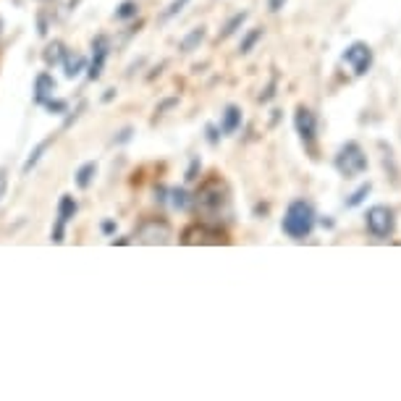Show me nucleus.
Segmentation results:
<instances>
[{
	"instance_id": "obj_2",
	"label": "nucleus",
	"mask_w": 401,
	"mask_h": 401,
	"mask_svg": "<svg viewBox=\"0 0 401 401\" xmlns=\"http://www.w3.org/2000/svg\"><path fill=\"white\" fill-rule=\"evenodd\" d=\"M283 234L294 241L307 239L312 229H315V210L309 205L307 199H294L286 213H283V223H281Z\"/></svg>"
},
{
	"instance_id": "obj_21",
	"label": "nucleus",
	"mask_w": 401,
	"mask_h": 401,
	"mask_svg": "<svg viewBox=\"0 0 401 401\" xmlns=\"http://www.w3.org/2000/svg\"><path fill=\"white\" fill-rule=\"evenodd\" d=\"M370 189H373V184H370V181H367V184H362V187H359L354 194H349V199H346V207L362 205V202H365V197L370 194Z\"/></svg>"
},
{
	"instance_id": "obj_15",
	"label": "nucleus",
	"mask_w": 401,
	"mask_h": 401,
	"mask_svg": "<svg viewBox=\"0 0 401 401\" xmlns=\"http://www.w3.org/2000/svg\"><path fill=\"white\" fill-rule=\"evenodd\" d=\"M63 55H66V48H63V43H58V40L45 48V63H48V66L63 63Z\"/></svg>"
},
{
	"instance_id": "obj_26",
	"label": "nucleus",
	"mask_w": 401,
	"mask_h": 401,
	"mask_svg": "<svg viewBox=\"0 0 401 401\" xmlns=\"http://www.w3.org/2000/svg\"><path fill=\"white\" fill-rule=\"evenodd\" d=\"M6 187H9V176H6V168H0V199L6 197Z\"/></svg>"
},
{
	"instance_id": "obj_3",
	"label": "nucleus",
	"mask_w": 401,
	"mask_h": 401,
	"mask_svg": "<svg viewBox=\"0 0 401 401\" xmlns=\"http://www.w3.org/2000/svg\"><path fill=\"white\" fill-rule=\"evenodd\" d=\"M333 165H336V171L341 173L344 179H354V176H362L367 171V155L357 142H346L339 150Z\"/></svg>"
},
{
	"instance_id": "obj_16",
	"label": "nucleus",
	"mask_w": 401,
	"mask_h": 401,
	"mask_svg": "<svg viewBox=\"0 0 401 401\" xmlns=\"http://www.w3.org/2000/svg\"><path fill=\"white\" fill-rule=\"evenodd\" d=\"M168 194H171V205L176 207V210H189V205H192V197H189L187 189H171Z\"/></svg>"
},
{
	"instance_id": "obj_4",
	"label": "nucleus",
	"mask_w": 401,
	"mask_h": 401,
	"mask_svg": "<svg viewBox=\"0 0 401 401\" xmlns=\"http://www.w3.org/2000/svg\"><path fill=\"white\" fill-rule=\"evenodd\" d=\"M173 231L163 218H147L134 231V241L139 244H171Z\"/></svg>"
},
{
	"instance_id": "obj_6",
	"label": "nucleus",
	"mask_w": 401,
	"mask_h": 401,
	"mask_svg": "<svg viewBox=\"0 0 401 401\" xmlns=\"http://www.w3.org/2000/svg\"><path fill=\"white\" fill-rule=\"evenodd\" d=\"M344 63L349 66L357 77H365L367 71L373 69V50L367 43H351L346 50H344Z\"/></svg>"
},
{
	"instance_id": "obj_25",
	"label": "nucleus",
	"mask_w": 401,
	"mask_h": 401,
	"mask_svg": "<svg viewBox=\"0 0 401 401\" xmlns=\"http://www.w3.org/2000/svg\"><path fill=\"white\" fill-rule=\"evenodd\" d=\"M199 168H202V165H199V160H192V165H189V171H187V181H194Z\"/></svg>"
},
{
	"instance_id": "obj_10",
	"label": "nucleus",
	"mask_w": 401,
	"mask_h": 401,
	"mask_svg": "<svg viewBox=\"0 0 401 401\" xmlns=\"http://www.w3.org/2000/svg\"><path fill=\"white\" fill-rule=\"evenodd\" d=\"M77 215V199L71 194H63L58 202V218H55V229H53V241L60 244L66 236V226L71 223V218Z\"/></svg>"
},
{
	"instance_id": "obj_29",
	"label": "nucleus",
	"mask_w": 401,
	"mask_h": 401,
	"mask_svg": "<svg viewBox=\"0 0 401 401\" xmlns=\"http://www.w3.org/2000/svg\"><path fill=\"white\" fill-rule=\"evenodd\" d=\"M128 137H131V128H123V131H121V137H119V142H126Z\"/></svg>"
},
{
	"instance_id": "obj_14",
	"label": "nucleus",
	"mask_w": 401,
	"mask_h": 401,
	"mask_svg": "<svg viewBox=\"0 0 401 401\" xmlns=\"http://www.w3.org/2000/svg\"><path fill=\"white\" fill-rule=\"evenodd\" d=\"M97 176V163H84L82 168L77 171V187L79 189H89V184Z\"/></svg>"
},
{
	"instance_id": "obj_23",
	"label": "nucleus",
	"mask_w": 401,
	"mask_h": 401,
	"mask_svg": "<svg viewBox=\"0 0 401 401\" xmlns=\"http://www.w3.org/2000/svg\"><path fill=\"white\" fill-rule=\"evenodd\" d=\"M187 3H189V0H173L171 6H168V9L163 11V16H160V18H163V21H168V18L176 16L179 11H184V6H187Z\"/></svg>"
},
{
	"instance_id": "obj_7",
	"label": "nucleus",
	"mask_w": 401,
	"mask_h": 401,
	"mask_svg": "<svg viewBox=\"0 0 401 401\" xmlns=\"http://www.w3.org/2000/svg\"><path fill=\"white\" fill-rule=\"evenodd\" d=\"M184 244H223L226 241V234H223L218 226H207V223H194V226H189L184 231V236H181Z\"/></svg>"
},
{
	"instance_id": "obj_1",
	"label": "nucleus",
	"mask_w": 401,
	"mask_h": 401,
	"mask_svg": "<svg viewBox=\"0 0 401 401\" xmlns=\"http://www.w3.org/2000/svg\"><path fill=\"white\" fill-rule=\"evenodd\" d=\"M192 207L199 215V223L207 226H226L234 218V202H231V189L221 176L205 179L192 194Z\"/></svg>"
},
{
	"instance_id": "obj_22",
	"label": "nucleus",
	"mask_w": 401,
	"mask_h": 401,
	"mask_svg": "<svg viewBox=\"0 0 401 401\" xmlns=\"http://www.w3.org/2000/svg\"><path fill=\"white\" fill-rule=\"evenodd\" d=\"M260 37H263V29H252V32L244 37V43H241L239 50L244 53V55H247V53H252V48H255V43L260 40Z\"/></svg>"
},
{
	"instance_id": "obj_17",
	"label": "nucleus",
	"mask_w": 401,
	"mask_h": 401,
	"mask_svg": "<svg viewBox=\"0 0 401 401\" xmlns=\"http://www.w3.org/2000/svg\"><path fill=\"white\" fill-rule=\"evenodd\" d=\"M137 13H139L137 0H123L119 6V11H116V18H119V21H126V18H134Z\"/></svg>"
},
{
	"instance_id": "obj_5",
	"label": "nucleus",
	"mask_w": 401,
	"mask_h": 401,
	"mask_svg": "<svg viewBox=\"0 0 401 401\" xmlns=\"http://www.w3.org/2000/svg\"><path fill=\"white\" fill-rule=\"evenodd\" d=\"M367 231L378 236V239H388L393 231H396V218H393V210L385 205H373L365 215Z\"/></svg>"
},
{
	"instance_id": "obj_27",
	"label": "nucleus",
	"mask_w": 401,
	"mask_h": 401,
	"mask_svg": "<svg viewBox=\"0 0 401 401\" xmlns=\"http://www.w3.org/2000/svg\"><path fill=\"white\" fill-rule=\"evenodd\" d=\"M207 142H210V145H218V128H215L213 123H207Z\"/></svg>"
},
{
	"instance_id": "obj_24",
	"label": "nucleus",
	"mask_w": 401,
	"mask_h": 401,
	"mask_svg": "<svg viewBox=\"0 0 401 401\" xmlns=\"http://www.w3.org/2000/svg\"><path fill=\"white\" fill-rule=\"evenodd\" d=\"M45 108H48V111H55V113H66V108H69V105L63 103V100H48V103H45Z\"/></svg>"
},
{
	"instance_id": "obj_30",
	"label": "nucleus",
	"mask_w": 401,
	"mask_h": 401,
	"mask_svg": "<svg viewBox=\"0 0 401 401\" xmlns=\"http://www.w3.org/2000/svg\"><path fill=\"white\" fill-rule=\"evenodd\" d=\"M113 229H116V226H113L111 221H105V223H103V231H105V234H113Z\"/></svg>"
},
{
	"instance_id": "obj_19",
	"label": "nucleus",
	"mask_w": 401,
	"mask_h": 401,
	"mask_svg": "<svg viewBox=\"0 0 401 401\" xmlns=\"http://www.w3.org/2000/svg\"><path fill=\"white\" fill-rule=\"evenodd\" d=\"M50 142H53V139H45V142H40V145L35 147V153L29 155V160L24 163V173H29L37 165V163H40V158H43V153L48 150V147H50Z\"/></svg>"
},
{
	"instance_id": "obj_8",
	"label": "nucleus",
	"mask_w": 401,
	"mask_h": 401,
	"mask_svg": "<svg viewBox=\"0 0 401 401\" xmlns=\"http://www.w3.org/2000/svg\"><path fill=\"white\" fill-rule=\"evenodd\" d=\"M294 126H297L299 139L312 150L315 137H317V116L315 113L309 111V108H304V105H299L297 113H294Z\"/></svg>"
},
{
	"instance_id": "obj_28",
	"label": "nucleus",
	"mask_w": 401,
	"mask_h": 401,
	"mask_svg": "<svg viewBox=\"0 0 401 401\" xmlns=\"http://www.w3.org/2000/svg\"><path fill=\"white\" fill-rule=\"evenodd\" d=\"M283 6H286V0H268V9L273 11V13H278Z\"/></svg>"
},
{
	"instance_id": "obj_11",
	"label": "nucleus",
	"mask_w": 401,
	"mask_h": 401,
	"mask_svg": "<svg viewBox=\"0 0 401 401\" xmlns=\"http://www.w3.org/2000/svg\"><path fill=\"white\" fill-rule=\"evenodd\" d=\"M53 94H55V82H53V77L50 74H40L35 82V103L45 105Z\"/></svg>"
},
{
	"instance_id": "obj_13",
	"label": "nucleus",
	"mask_w": 401,
	"mask_h": 401,
	"mask_svg": "<svg viewBox=\"0 0 401 401\" xmlns=\"http://www.w3.org/2000/svg\"><path fill=\"white\" fill-rule=\"evenodd\" d=\"M87 66V58L84 55H79V53H69L66 50V55H63V71H66V77L74 79L79 77L82 71H84Z\"/></svg>"
},
{
	"instance_id": "obj_12",
	"label": "nucleus",
	"mask_w": 401,
	"mask_h": 401,
	"mask_svg": "<svg viewBox=\"0 0 401 401\" xmlns=\"http://www.w3.org/2000/svg\"><path fill=\"white\" fill-rule=\"evenodd\" d=\"M241 126V111L236 108V105H229L226 111H223V119H221V131L226 134V137H231V134H236Z\"/></svg>"
},
{
	"instance_id": "obj_9",
	"label": "nucleus",
	"mask_w": 401,
	"mask_h": 401,
	"mask_svg": "<svg viewBox=\"0 0 401 401\" xmlns=\"http://www.w3.org/2000/svg\"><path fill=\"white\" fill-rule=\"evenodd\" d=\"M108 53H111V40H108L105 35H97L92 40V60H89V69H87V77L92 79V82L103 77Z\"/></svg>"
},
{
	"instance_id": "obj_18",
	"label": "nucleus",
	"mask_w": 401,
	"mask_h": 401,
	"mask_svg": "<svg viewBox=\"0 0 401 401\" xmlns=\"http://www.w3.org/2000/svg\"><path fill=\"white\" fill-rule=\"evenodd\" d=\"M202 40H205V29H202V26H199V29H192L187 40L181 43V50H184V53H192V50L197 48V45L202 43Z\"/></svg>"
},
{
	"instance_id": "obj_20",
	"label": "nucleus",
	"mask_w": 401,
	"mask_h": 401,
	"mask_svg": "<svg viewBox=\"0 0 401 401\" xmlns=\"http://www.w3.org/2000/svg\"><path fill=\"white\" fill-rule=\"evenodd\" d=\"M244 21H247V11H241V13H236V16L231 18L229 24L223 26V32H221V40H229V37L234 35V32H236V29H239V26L244 24Z\"/></svg>"
}]
</instances>
